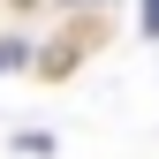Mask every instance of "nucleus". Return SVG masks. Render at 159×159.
Instances as JSON below:
<instances>
[{
  "mask_svg": "<svg viewBox=\"0 0 159 159\" xmlns=\"http://www.w3.org/2000/svg\"><path fill=\"white\" fill-rule=\"evenodd\" d=\"M144 38L159 46V0H144Z\"/></svg>",
  "mask_w": 159,
  "mask_h": 159,
  "instance_id": "obj_4",
  "label": "nucleus"
},
{
  "mask_svg": "<svg viewBox=\"0 0 159 159\" xmlns=\"http://www.w3.org/2000/svg\"><path fill=\"white\" fill-rule=\"evenodd\" d=\"M46 8H61V15H84V23H91V15H114V0H46Z\"/></svg>",
  "mask_w": 159,
  "mask_h": 159,
  "instance_id": "obj_3",
  "label": "nucleus"
},
{
  "mask_svg": "<svg viewBox=\"0 0 159 159\" xmlns=\"http://www.w3.org/2000/svg\"><path fill=\"white\" fill-rule=\"evenodd\" d=\"M15 152H23V159H53V136L46 129H15Z\"/></svg>",
  "mask_w": 159,
  "mask_h": 159,
  "instance_id": "obj_2",
  "label": "nucleus"
},
{
  "mask_svg": "<svg viewBox=\"0 0 159 159\" xmlns=\"http://www.w3.org/2000/svg\"><path fill=\"white\" fill-rule=\"evenodd\" d=\"M8 8H46V0H8Z\"/></svg>",
  "mask_w": 159,
  "mask_h": 159,
  "instance_id": "obj_5",
  "label": "nucleus"
},
{
  "mask_svg": "<svg viewBox=\"0 0 159 159\" xmlns=\"http://www.w3.org/2000/svg\"><path fill=\"white\" fill-rule=\"evenodd\" d=\"M23 61H38V46H23V38H0V76H15Z\"/></svg>",
  "mask_w": 159,
  "mask_h": 159,
  "instance_id": "obj_1",
  "label": "nucleus"
}]
</instances>
